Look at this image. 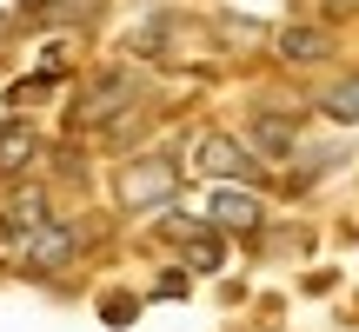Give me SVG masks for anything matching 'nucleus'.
Returning a JSON list of instances; mask_svg holds the SVG:
<instances>
[{
    "label": "nucleus",
    "instance_id": "1",
    "mask_svg": "<svg viewBox=\"0 0 359 332\" xmlns=\"http://www.w3.org/2000/svg\"><path fill=\"white\" fill-rule=\"evenodd\" d=\"M127 53L147 60V67H167V74H193V67L213 53V27H206L200 13L160 7V13H147V20L127 34Z\"/></svg>",
    "mask_w": 359,
    "mask_h": 332
},
{
    "label": "nucleus",
    "instance_id": "2",
    "mask_svg": "<svg viewBox=\"0 0 359 332\" xmlns=\"http://www.w3.org/2000/svg\"><path fill=\"white\" fill-rule=\"evenodd\" d=\"M180 160L167 153H133V160H120V173H114V200H120V213H167V206L180 200Z\"/></svg>",
    "mask_w": 359,
    "mask_h": 332
},
{
    "label": "nucleus",
    "instance_id": "3",
    "mask_svg": "<svg viewBox=\"0 0 359 332\" xmlns=\"http://www.w3.org/2000/svg\"><path fill=\"white\" fill-rule=\"evenodd\" d=\"M133 106H147V80L133 74V67H100V74L80 87L74 127H114V120H127Z\"/></svg>",
    "mask_w": 359,
    "mask_h": 332
},
{
    "label": "nucleus",
    "instance_id": "4",
    "mask_svg": "<svg viewBox=\"0 0 359 332\" xmlns=\"http://www.w3.org/2000/svg\"><path fill=\"white\" fill-rule=\"evenodd\" d=\"M187 160H193V173L219 179V186H246L253 166H259V153L246 140H233L226 127H193L187 133Z\"/></svg>",
    "mask_w": 359,
    "mask_h": 332
},
{
    "label": "nucleus",
    "instance_id": "5",
    "mask_svg": "<svg viewBox=\"0 0 359 332\" xmlns=\"http://www.w3.org/2000/svg\"><path fill=\"white\" fill-rule=\"evenodd\" d=\"M299 133H306V113L299 106H253L246 113V146L259 160H273V166H286L299 153Z\"/></svg>",
    "mask_w": 359,
    "mask_h": 332
},
{
    "label": "nucleus",
    "instance_id": "6",
    "mask_svg": "<svg viewBox=\"0 0 359 332\" xmlns=\"http://www.w3.org/2000/svg\"><path fill=\"white\" fill-rule=\"evenodd\" d=\"M273 60L293 67V74L326 67V60H333V34H326L320 20H286V27H273Z\"/></svg>",
    "mask_w": 359,
    "mask_h": 332
},
{
    "label": "nucleus",
    "instance_id": "7",
    "mask_svg": "<svg viewBox=\"0 0 359 332\" xmlns=\"http://www.w3.org/2000/svg\"><path fill=\"white\" fill-rule=\"evenodd\" d=\"M74 259H80V226L74 219H47V226H34L27 246H20L27 272H60V266H74Z\"/></svg>",
    "mask_w": 359,
    "mask_h": 332
},
{
    "label": "nucleus",
    "instance_id": "8",
    "mask_svg": "<svg viewBox=\"0 0 359 332\" xmlns=\"http://www.w3.org/2000/svg\"><path fill=\"white\" fill-rule=\"evenodd\" d=\"M206 226H219V233H259V226H266V200H253L246 186H213V193H206Z\"/></svg>",
    "mask_w": 359,
    "mask_h": 332
},
{
    "label": "nucleus",
    "instance_id": "9",
    "mask_svg": "<svg viewBox=\"0 0 359 332\" xmlns=\"http://www.w3.org/2000/svg\"><path fill=\"white\" fill-rule=\"evenodd\" d=\"M213 47H226V53H259V47H273V27L266 20H253V13H213Z\"/></svg>",
    "mask_w": 359,
    "mask_h": 332
},
{
    "label": "nucleus",
    "instance_id": "10",
    "mask_svg": "<svg viewBox=\"0 0 359 332\" xmlns=\"http://www.w3.org/2000/svg\"><path fill=\"white\" fill-rule=\"evenodd\" d=\"M34 160H40V133L27 127V120H7V127H0V179H20Z\"/></svg>",
    "mask_w": 359,
    "mask_h": 332
},
{
    "label": "nucleus",
    "instance_id": "11",
    "mask_svg": "<svg viewBox=\"0 0 359 332\" xmlns=\"http://www.w3.org/2000/svg\"><path fill=\"white\" fill-rule=\"evenodd\" d=\"M219 266H226V233H219V226H200L187 240V272L200 279V272H219Z\"/></svg>",
    "mask_w": 359,
    "mask_h": 332
},
{
    "label": "nucleus",
    "instance_id": "12",
    "mask_svg": "<svg viewBox=\"0 0 359 332\" xmlns=\"http://www.w3.org/2000/svg\"><path fill=\"white\" fill-rule=\"evenodd\" d=\"M320 113L333 120V127H359V74H346V80H333V87L320 93Z\"/></svg>",
    "mask_w": 359,
    "mask_h": 332
},
{
    "label": "nucleus",
    "instance_id": "13",
    "mask_svg": "<svg viewBox=\"0 0 359 332\" xmlns=\"http://www.w3.org/2000/svg\"><path fill=\"white\" fill-rule=\"evenodd\" d=\"M7 100H13V106H34V100H47V80H20V87H13Z\"/></svg>",
    "mask_w": 359,
    "mask_h": 332
}]
</instances>
